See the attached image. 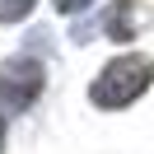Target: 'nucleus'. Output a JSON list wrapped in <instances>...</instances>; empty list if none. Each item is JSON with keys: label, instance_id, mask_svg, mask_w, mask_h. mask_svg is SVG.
<instances>
[{"label": "nucleus", "instance_id": "obj_5", "mask_svg": "<svg viewBox=\"0 0 154 154\" xmlns=\"http://www.w3.org/2000/svg\"><path fill=\"white\" fill-rule=\"evenodd\" d=\"M89 5H94V0H56V10H61V14H75V10H89Z\"/></svg>", "mask_w": 154, "mask_h": 154}, {"label": "nucleus", "instance_id": "obj_1", "mask_svg": "<svg viewBox=\"0 0 154 154\" xmlns=\"http://www.w3.org/2000/svg\"><path fill=\"white\" fill-rule=\"evenodd\" d=\"M149 84H154V61L149 56H117V61H107V66L98 70L89 98H94L98 107H126Z\"/></svg>", "mask_w": 154, "mask_h": 154}, {"label": "nucleus", "instance_id": "obj_4", "mask_svg": "<svg viewBox=\"0 0 154 154\" xmlns=\"http://www.w3.org/2000/svg\"><path fill=\"white\" fill-rule=\"evenodd\" d=\"M33 10V0H0V23H19Z\"/></svg>", "mask_w": 154, "mask_h": 154}, {"label": "nucleus", "instance_id": "obj_6", "mask_svg": "<svg viewBox=\"0 0 154 154\" xmlns=\"http://www.w3.org/2000/svg\"><path fill=\"white\" fill-rule=\"evenodd\" d=\"M0 149H5V117H0Z\"/></svg>", "mask_w": 154, "mask_h": 154}, {"label": "nucleus", "instance_id": "obj_2", "mask_svg": "<svg viewBox=\"0 0 154 154\" xmlns=\"http://www.w3.org/2000/svg\"><path fill=\"white\" fill-rule=\"evenodd\" d=\"M42 61L33 56H10L5 66H0V103H5V112H23V107H33V98L42 94Z\"/></svg>", "mask_w": 154, "mask_h": 154}, {"label": "nucleus", "instance_id": "obj_3", "mask_svg": "<svg viewBox=\"0 0 154 154\" xmlns=\"http://www.w3.org/2000/svg\"><path fill=\"white\" fill-rule=\"evenodd\" d=\"M135 5H140V0H117V10L107 14V33H112L117 42H126L135 33Z\"/></svg>", "mask_w": 154, "mask_h": 154}]
</instances>
